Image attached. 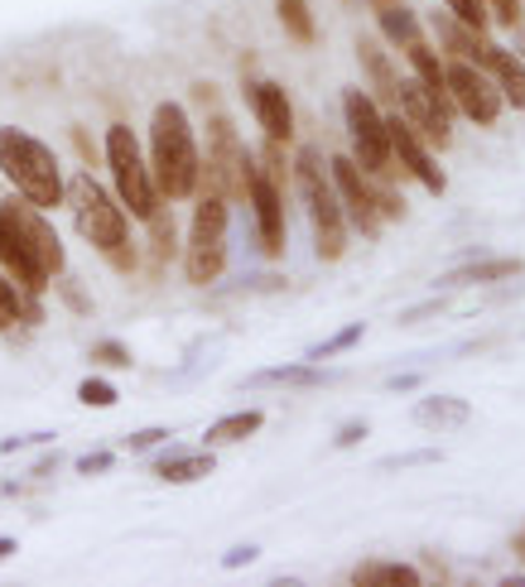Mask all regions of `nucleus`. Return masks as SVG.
Here are the masks:
<instances>
[{"label":"nucleus","instance_id":"f257e3e1","mask_svg":"<svg viewBox=\"0 0 525 587\" xmlns=\"http://www.w3.org/2000/svg\"><path fill=\"white\" fill-rule=\"evenodd\" d=\"M0 270H6L24 294H44L63 275V242L44 222V212L24 198L0 203Z\"/></svg>","mask_w":525,"mask_h":587},{"label":"nucleus","instance_id":"4468645a","mask_svg":"<svg viewBox=\"0 0 525 587\" xmlns=\"http://www.w3.org/2000/svg\"><path fill=\"white\" fill-rule=\"evenodd\" d=\"M386 136H390V154H396V164H400L405 173H415V179L425 183L429 193H443V189H449L443 169L435 164V150H429V145L415 136V126L405 121L400 111H396V116H386Z\"/></svg>","mask_w":525,"mask_h":587},{"label":"nucleus","instance_id":"ea45409f","mask_svg":"<svg viewBox=\"0 0 525 587\" xmlns=\"http://www.w3.org/2000/svg\"><path fill=\"white\" fill-rule=\"evenodd\" d=\"M419 381H425V376H390V381H386V391H415Z\"/></svg>","mask_w":525,"mask_h":587},{"label":"nucleus","instance_id":"393cba45","mask_svg":"<svg viewBox=\"0 0 525 587\" xmlns=\"http://www.w3.org/2000/svg\"><path fill=\"white\" fill-rule=\"evenodd\" d=\"M328 376H319L313 366H275V371H256L246 385H323Z\"/></svg>","mask_w":525,"mask_h":587},{"label":"nucleus","instance_id":"20e7f679","mask_svg":"<svg viewBox=\"0 0 525 587\" xmlns=\"http://www.w3.org/2000/svg\"><path fill=\"white\" fill-rule=\"evenodd\" d=\"M294 183H299V198H304V207H309L319 260H343V250H347V217H343V203H338L333 173H328L323 154L313 150V145H304V150L294 154Z\"/></svg>","mask_w":525,"mask_h":587},{"label":"nucleus","instance_id":"79ce46f5","mask_svg":"<svg viewBox=\"0 0 525 587\" xmlns=\"http://www.w3.org/2000/svg\"><path fill=\"white\" fill-rule=\"evenodd\" d=\"M15 549H20L15 540H0V558H10V554H15Z\"/></svg>","mask_w":525,"mask_h":587},{"label":"nucleus","instance_id":"423d86ee","mask_svg":"<svg viewBox=\"0 0 525 587\" xmlns=\"http://www.w3.org/2000/svg\"><path fill=\"white\" fill-rule=\"evenodd\" d=\"M63 203L73 207V222H77V236H83L87 246H97L101 256L116 246H126L130 242V222H126V212L121 203L101 189L92 173H77V179L63 183Z\"/></svg>","mask_w":525,"mask_h":587},{"label":"nucleus","instance_id":"58836bf2","mask_svg":"<svg viewBox=\"0 0 525 587\" xmlns=\"http://www.w3.org/2000/svg\"><path fill=\"white\" fill-rule=\"evenodd\" d=\"M366 438V424H347L343 434H338V448H352V444H362Z\"/></svg>","mask_w":525,"mask_h":587},{"label":"nucleus","instance_id":"dca6fc26","mask_svg":"<svg viewBox=\"0 0 525 587\" xmlns=\"http://www.w3.org/2000/svg\"><path fill=\"white\" fill-rule=\"evenodd\" d=\"M521 275V260L516 256H496V260H468L458 270L439 275V289H458V285H502V279Z\"/></svg>","mask_w":525,"mask_h":587},{"label":"nucleus","instance_id":"37998d69","mask_svg":"<svg viewBox=\"0 0 525 587\" xmlns=\"http://www.w3.org/2000/svg\"><path fill=\"white\" fill-rule=\"evenodd\" d=\"M372 6H376V10H386V6H400V0H372Z\"/></svg>","mask_w":525,"mask_h":587},{"label":"nucleus","instance_id":"c756f323","mask_svg":"<svg viewBox=\"0 0 525 587\" xmlns=\"http://www.w3.org/2000/svg\"><path fill=\"white\" fill-rule=\"evenodd\" d=\"M482 6H488V15H492L496 24H502V30H516L521 15H525L521 0H482Z\"/></svg>","mask_w":525,"mask_h":587},{"label":"nucleus","instance_id":"4c0bfd02","mask_svg":"<svg viewBox=\"0 0 525 587\" xmlns=\"http://www.w3.org/2000/svg\"><path fill=\"white\" fill-rule=\"evenodd\" d=\"M439 309H443V299H429V303H419V309L400 313V323H419V318H429V313H439Z\"/></svg>","mask_w":525,"mask_h":587},{"label":"nucleus","instance_id":"5701e85b","mask_svg":"<svg viewBox=\"0 0 525 587\" xmlns=\"http://www.w3.org/2000/svg\"><path fill=\"white\" fill-rule=\"evenodd\" d=\"M275 15H280V24L290 30V39H299V44H313V39H319L309 0H275Z\"/></svg>","mask_w":525,"mask_h":587},{"label":"nucleus","instance_id":"b1692460","mask_svg":"<svg viewBox=\"0 0 525 587\" xmlns=\"http://www.w3.org/2000/svg\"><path fill=\"white\" fill-rule=\"evenodd\" d=\"M146 222H150V256L160 260V265H164V260H174V217L164 212V203L154 207Z\"/></svg>","mask_w":525,"mask_h":587},{"label":"nucleus","instance_id":"7ed1b4c3","mask_svg":"<svg viewBox=\"0 0 525 587\" xmlns=\"http://www.w3.org/2000/svg\"><path fill=\"white\" fill-rule=\"evenodd\" d=\"M0 173L15 183V193L24 203H34L39 212L58 207L63 203V169H58V154L49 150L44 140H34L30 130L20 126H6L0 130Z\"/></svg>","mask_w":525,"mask_h":587},{"label":"nucleus","instance_id":"9b49d317","mask_svg":"<svg viewBox=\"0 0 525 587\" xmlns=\"http://www.w3.org/2000/svg\"><path fill=\"white\" fill-rule=\"evenodd\" d=\"M328 173H333V189H338V203H343V217L347 226H357L362 236H381V203H376V179H366V169L347 154H333L328 159Z\"/></svg>","mask_w":525,"mask_h":587},{"label":"nucleus","instance_id":"f8f14e48","mask_svg":"<svg viewBox=\"0 0 525 587\" xmlns=\"http://www.w3.org/2000/svg\"><path fill=\"white\" fill-rule=\"evenodd\" d=\"M246 203L256 212V236L266 260L285 256V198H280V179L251 159V179H246Z\"/></svg>","mask_w":525,"mask_h":587},{"label":"nucleus","instance_id":"c85d7f7f","mask_svg":"<svg viewBox=\"0 0 525 587\" xmlns=\"http://www.w3.org/2000/svg\"><path fill=\"white\" fill-rule=\"evenodd\" d=\"M92 362H97V366H116V371H126L130 362H136V356H130L121 342H97V346H92Z\"/></svg>","mask_w":525,"mask_h":587},{"label":"nucleus","instance_id":"f03ea898","mask_svg":"<svg viewBox=\"0 0 525 587\" xmlns=\"http://www.w3.org/2000/svg\"><path fill=\"white\" fill-rule=\"evenodd\" d=\"M199 140H193L189 111L179 102H160L150 116V179L164 203L193 198L199 189Z\"/></svg>","mask_w":525,"mask_h":587},{"label":"nucleus","instance_id":"f3484780","mask_svg":"<svg viewBox=\"0 0 525 587\" xmlns=\"http://www.w3.org/2000/svg\"><path fill=\"white\" fill-rule=\"evenodd\" d=\"M213 467H217L213 452H189V448H174V452H164V458L154 462V477H160V482L183 487V482H203V477H213Z\"/></svg>","mask_w":525,"mask_h":587},{"label":"nucleus","instance_id":"f704fd0d","mask_svg":"<svg viewBox=\"0 0 525 587\" xmlns=\"http://www.w3.org/2000/svg\"><path fill=\"white\" fill-rule=\"evenodd\" d=\"M39 444H54V434H20V438H6L0 452H20V448H39Z\"/></svg>","mask_w":525,"mask_h":587},{"label":"nucleus","instance_id":"6e6552de","mask_svg":"<svg viewBox=\"0 0 525 587\" xmlns=\"http://www.w3.org/2000/svg\"><path fill=\"white\" fill-rule=\"evenodd\" d=\"M343 116H347V136H352V159L376 173V179H390L396 183V154H390V136H386V116L376 111V102L366 97L362 87H347L343 92Z\"/></svg>","mask_w":525,"mask_h":587},{"label":"nucleus","instance_id":"ddd939ff","mask_svg":"<svg viewBox=\"0 0 525 587\" xmlns=\"http://www.w3.org/2000/svg\"><path fill=\"white\" fill-rule=\"evenodd\" d=\"M443 83H449V97H453V111H463L468 121L478 126H496V116H502V92L482 68H472V63L453 58L449 68H443Z\"/></svg>","mask_w":525,"mask_h":587},{"label":"nucleus","instance_id":"a19ab883","mask_svg":"<svg viewBox=\"0 0 525 587\" xmlns=\"http://www.w3.org/2000/svg\"><path fill=\"white\" fill-rule=\"evenodd\" d=\"M511 549H516V558H521V564H525V525L516 530V540H511Z\"/></svg>","mask_w":525,"mask_h":587},{"label":"nucleus","instance_id":"0eeeda50","mask_svg":"<svg viewBox=\"0 0 525 587\" xmlns=\"http://www.w3.org/2000/svg\"><path fill=\"white\" fill-rule=\"evenodd\" d=\"M107 164H111V179H116V193H121L126 212H136V217L146 222L164 198H160V189H154V179H150V164H146V154H140L136 130L121 126V121L107 130Z\"/></svg>","mask_w":525,"mask_h":587},{"label":"nucleus","instance_id":"cd10ccee","mask_svg":"<svg viewBox=\"0 0 525 587\" xmlns=\"http://www.w3.org/2000/svg\"><path fill=\"white\" fill-rule=\"evenodd\" d=\"M77 399H83V405H92V409H111L121 395H116V385L107 376H87L83 385H77Z\"/></svg>","mask_w":525,"mask_h":587},{"label":"nucleus","instance_id":"a211bd4d","mask_svg":"<svg viewBox=\"0 0 525 587\" xmlns=\"http://www.w3.org/2000/svg\"><path fill=\"white\" fill-rule=\"evenodd\" d=\"M347 583L357 587H419V568L410 564H386V558H366L347 573Z\"/></svg>","mask_w":525,"mask_h":587},{"label":"nucleus","instance_id":"2f4dec72","mask_svg":"<svg viewBox=\"0 0 525 587\" xmlns=\"http://www.w3.org/2000/svg\"><path fill=\"white\" fill-rule=\"evenodd\" d=\"M443 452H435V448H425V452H405V458H386L381 467H386V472H396V467H419V462H439Z\"/></svg>","mask_w":525,"mask_h":587},{"label":"nucleus","instance_id":"bb28decb","mask_svg":"<svg viewBox=\"0 0 525 587\" xmlns=\"http://www.w3.org/2000/svg\"><path fill=\"white\" fill-rule=\"evenodd\" d=\"M443 10H449L453 20H463L468 30H478V34H488V24H492V15H488V6H482V0H443Z\"/></svg>","mask_w":525,"mask_h":587},{"label":"nucleus","instance_id":"e433bc0d","mask_svg":"<svg viewBox=\"0 0 525 587\" xmlns=\"http://www.w3.org/2000/svg\"><path fill=\"white\" fill-rule=\"evenodd\" d=\"M73 145H77V154H83L87 164H92V159H97V145H92V136H87L83 126H73Z\"/></svg>","mask_w":525,"mask_h":587},{"label":"nucleus","instance_id":"9d476101","mask_svg":"<svg viewBox=\"0 0 525 587\" xmlns=\"http://www.w3.org/2000/svg\"><path fill=\"white\" fill-rule=\"evenodd\" d=\"M396 111L415 126V136L425 140L429 150H449V145H453V106L443 97H435L419 77L396 83Z\"/></svg>","mask_w":525,"mask_h":587},{"label":"nucleus","instance_id":"39448f33","mask_svg":"<svg viewBox=\"0 0 525 587\" xmlns=\"http://www.w3.org/2000/svg\"><path fill=\"white\" fill-rule=\"evenodd\" d=\"M227 270V198L199 183L193 189V222L189 250H183V279L189 285H213Z\"/></svg>","mask_w":525,"mask_h":587},{"label":"nucleus","instance_id":"2eb2a0df","mask_svg":"<svg viewBox=\"0 0 525 587\" xmlns=\"http://www.w3.org/2000/svg\"><path fill=\"white\" fill-rule=\"evenodd\" d=\"M246 102H251L260 130H266L270 145H290L294 140V106H290V92L280 83H256L246 77Z\"/></svg>","mask_w":525,"mask_h":587},{"label":"nucleus","instance_id":"6ab92c4d","mask_svg":"<svg viewBox=\"0 0 525 587\" xmlns=\"http://www.w3.org/2000/svg\"><path fill=\"white\" fill-rule=\"evenodd\" d=\"M468 399L458 395H425L415 405V424H425V429H458V424H468Z\"/></svg>","mask_w":525,"mask_h":587},{"label":"nucleus","instance_id":"72a5a7b5","mask_svg":"<svg viewBox=\"0 0 525 587\" xmlns=\"http://www.w3.org/2000/svg\"><path fill=\"white\" fill-rule=\"evenodd\" d=\"M58 289H63V299H68V309H73V313H87V309H92V303H87V294L77 289L73 279H63V275H58Z\"/></svg>","mask_w":525,"mask_h":587},{"label":"nucleus","instance_id":"aec40b11","mask_svg":"<svg viewBox=\"0 0 525 587\" xmlns=\"http://www.w3.org/2000/svg\"><path fill=\"white\" fill-rule=\"evenodd\" d=\"M357 58H362L366 77H372L376 97L396 106V68H390V58H386V53H381V44H376V39H366V34L357 39Z\"/></svg>","mask_w":525,"mask_h":587},{"label":"nucleus","instance_id":"1a4fd4ad","mask_svg":"<svg viewBox=\"0 0 525 587\" xmlns=\"http://www.w3.org/2000/svg\"><path fill=\"white\" fill-rule=\"evenodd\" d=\"M246 179H251V154L227 116L207 121V164H199V183L217 189L227 203H246Z\"/></svg>","mask_w":525,"mask_h":587},{"label":"nucleus","instance_id":"7c9ffc66","mask_svg":"<svg viewBox=\"0 0 525 587\" xmlns=\"http://www.w3.org/2000/svg\"><path fill=\"white\" fill-rule=\"evenodd\" d=\"M116 467V452H87V458H77V472L83 477H101Z\"/></svg>","mask_w":525,"mask_h":587},{"label":"nucleus","instance_id":"473e14b6","mask_svg":"<svg viewBox=\"0 0 525 587\" xmlns=\"http://www.w3.org/2000/svg\"><path fill=\"white\" fill-rule=\"evenodd\" d=\"M169 444V429H140V434H130V452H146V448H160Z\"/></svg>","mask_w":525,"mask_h":587},{"label":"nucleus","instance_id":"a878e982","mask_svg":"<svg viewBox=\"0 0 525 587\" xmlns=\"http://www.w3.org/2000/svg\"><path fill=\"white\" fill-rule=\"evenodd\" d=\"M362 338H366V323H347L343 332H333L328 342L313 346V352H309V362H328V356H338V352H352V346H357Z\"/></svg>","mask_w":525,"mask_h":587},{"label":"nucleus","instance_id":"4be33fe9","mask_svg":"<svg viewBox=\"0 0 525 587\" xmlns=\"http://www.w3.org/2000/svg\"><path fill=\"white\" fill-rule=\"evenodd\" d=\"M376 24H381V34H386L396 49H410L415 39H425V30H419V15H415L410 6H405V0H400V6L376 10Z\"/></svg>","mask_w":525,"mask_h":587},{"label":"nucleus","instance_id":"412c9836","mask_svg":"<svg viewBox=\"0 0 525 587\" xmlns=\"http://www.w3.org/2000/svg\"><path fill=\"white\" fill-rule=\"evenodd\" d=\"M260 424H266V415H260V409H242V415H227V419H217L213 429L203 434V444H207V448L246 444V438H251V434H260Z\"/></svg>","mask_w":525,"mask_h":587},{"label":"nucleus","instance_id":"c9c22d12","mask_svg":"<svg viewBox=\"0 0 525 587\" xmlns=\"http://www.w3.org/2000/svg\"><path fill=\"white\" fill-rule=\"evenodd\" d=\"M256 558H260L256 544H236V549H232L227 558H222V568H242V564H256Z\"/></svg>","mask_w":525,"mask_h":587}]
</instances>
